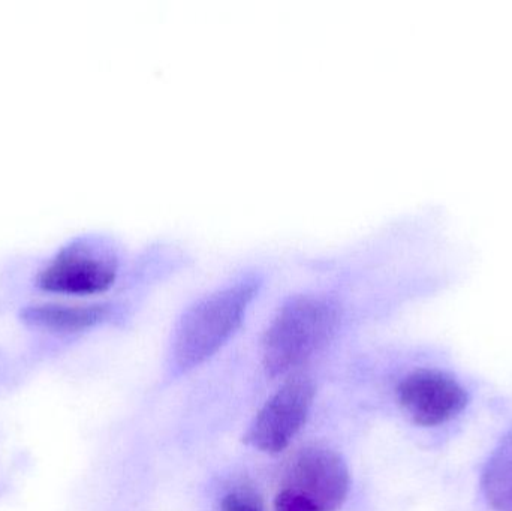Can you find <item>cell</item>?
<instances>
[{
  "label": "cell",
  "instance_id": "cell-5",
  "mask_svg": "<svg viewBox=\"0 0 512 511\" xmlns=\"http://www.w3.org/2000/svg\"><path fill=\"white\" fill-rule=\"evenodd\" d=\"M111 303L84 306L38 305L21 311V320L29 326L50 332L77 333L93 329L113 317Z\"/></svg>",
  "mask_w": 512,
  "mask_h": 511
},
{
  "label": "cell",
  "instance_id": "cell-4",
  "mask_svg": "<svg viewBox=\"0 0 512 511\" xmlns=\"http://www.w3.org/2000/svg\"><path fill=\"white\" fill-rule=\"evenodd\" d=\"M400 407L412 422L426 428L456 419L469 402L465 387L447 372L417 369L397 387Z\"/></svg>",
  "mask_w": 512,
  "mask_h": 511
},
{
  "label": "cell",
  "instance_id": "cell-6",
  "mask_svg": "<svg viewBox=\"0 0 512 511\" xmlns=\"http://www.w3.org/2000/svg\"><path fill=\"white\" fill-rule=\"evenodd\" d=\"M481 485L493 510L512 511V429L493 450Z\"/></svg>",
  "mask_w": 512,
  "mask_h": 511
},
{
  "label": "cell",
  "instance_id": "cell-7",
  "mask_svg": "<svg viewBox=\"0 0 512 511\" xmlns=\"http://www.w3.org/2000/svg\"><path fill=\"white\" fill-rule=\"evenodd\" d=\"M221 511H265L261 497L249 488H239L225 495Z\"/></svg>",
  "mask_w": 512,
  "mask_h": 511
},
{
  "label": "cell",
  "instance_id": "cell-8",
  "mask_svg": "<svg viewBox=\"0 0 512 511\" xmlns=\"http://www.w3.org/2000/svg\"><path fill=\"white\" fill-rule=\"evenodd\" d=\"M274 511H316L307 501H304L300 495L289 489H280L274 500Z\"/></svg>",
  "mask_w": 512,
  "mask_h": 511
},
{
  "label": "cell",
  "instance_id": "cell-1",
  "mask_svg": "<svg viewBox=\"0 0 512 511\" xmlns=\"http://www.w3.org/2000/svg\"><path fill=\"white\" fill-rule=\"evenodd\" d=\"M288 257L258 254L234 264L213 284L195 294L174 320L168 363L186 374L209 362L245 326L252 311L270 296Z\"/></svg>",
  "mask_w": 512,
  "mask_h": 511
},
{
  "label": "cell",
  "instance_id": "cell-2",
  "mask_svg": "<svg viewBox=\"0 0 512 511\" xmlns=\"http://www.w3.org/2000/svg\"><path fill=\"white\" fill-rule=\"evenodd\" d=\"M315 399V384L295 375L265 402L245 434V443L259 452H282L297 437L309 417Z\"/></svg>",
  "mask_w": 512,
  "mask_h": 511
},
{
  "label": "cell",
  "instance_id": "cell-3",
  "mask_svg": "<svg viewBox=\"0 0 512 511\" xmlns=\"http://www.w3.org/2000/svg\"><path fill=\"white\" fill-rule=\"evenodd\" d=\"M283 488L300 495L316 511H337L351 488L345 459L328 447H306L292 459Z\"/></svg>",
  "mask_w": 512,
  "mask_h": 511
}]
</instances>
